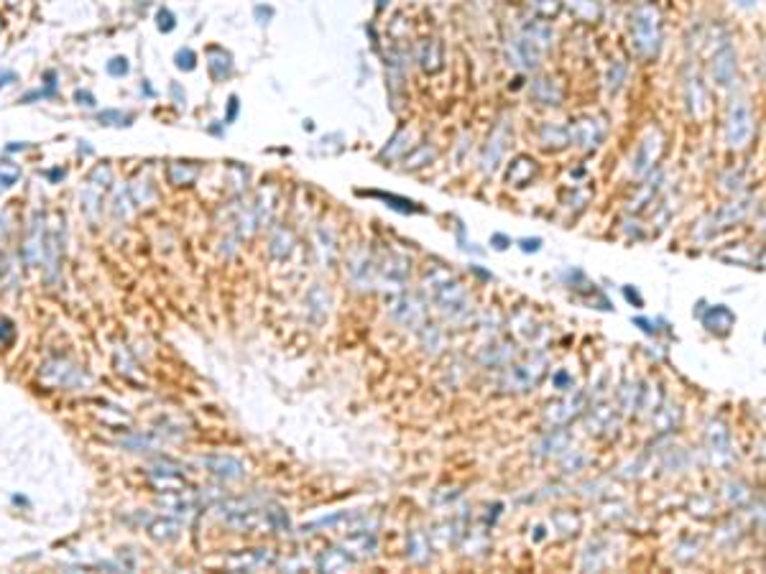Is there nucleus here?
Segmentation results:
<instances>
[{"label": "nucleus", "instance_id": "aec40b11", "mask_svg": "<svg viewBox=\"0 0 766 574\" xmlns=\"http://www.w3.org/2000/svg\"><path fill=\"white\" fill-rule=\"evenodd\" d=\"M618 399H621V408L626 414H636L641 411V399H644V386L634 380V383H623L621 390H618Z\"/></svg>", "mask_w": 766, "mask_h": 574}, {"label": "nucleus", "instance_id": "ea45409f", "mask_svg": "<svg viewBox=\"0 0 766 574\" xmlns=\"http://www.w3.org/2000/svg\"><path fill=\"white\" fill-rule=\"evenodd\" d=\"M684 462H687V454H684L682 449H669L667 457H664V467H667L669 473H674V470H682Z\"/></svg>", "mask_w": 766, "mask_h": 574}, {"label": "nucleus", "instance_id": "dca6fc26", "mask_svg": "<svg viewBox=\"0 0 766 574\" xmlns=\"http://www.w3.org/2000/svg\"><path fill=\"white\" fill-rule=\"evenodd\" d=\"M713 75H715L718 84H723V87L733 82V77H736V54H733V49H730L728 44H726V47L715 54V62H713Z\"/></svg>", "mask_w": 766, "mask_h": 574}, {"label": "nucleus", "instance_id": "58836bf2", "mask_svg": "<svg viewBox=\"0 0 766 574\" xmlns=\"http://www.w3.org/2000/svg\"><path fill=\"white\" fill-rule=\"evenodd\" d=\"M371 197H378V199H386V202H393L391 207H396V210H401V212H419V207H414V202H409V199H401V197L381 195V192H371Z\"/></svg>", "mask_w": 766, "mask_h": 574}, {"label": "nucleus", "instance_id": "e433bc0d", "mask_svg": "<svg viewBox=\"0 0 766 574\" xmlns=\"http://www.w3.org/2000/svg\"><path fill=\"white\" fill-rule=\"evenodd\" d=\"M266 526L273 528V531H289V519H286V510H281V508L266 510Z\"/></svg>", "mask_w": 766, "mask_h": 574}, {"label": "nucleus", "instance_id": "8fccbe9b", "mask_svg": "<svg viewBox=\"0 0 766 574\" xmlns=\"http://www.w3.org/2000/svg\"><path fill=\"white\" fill-rule=\"evenodd\" d=\"M235 115H238V97H230V110H227V118H225V123H233Z\"/></svg>", "mask_w": 766, "mask_h": 574}, {"label": "nucleus", "instance_id": "864d4df0", "mask_svg": "<svg viewBox=\"0 0 766 574\" xmlns=\"http://www.w3.org/2000/svg\"><path fill=\"white\" fill-rule=\"evenodd\" d=\"M64 174H66L64 169H54V171H51L49 176H51V179H64Z\"/></svg>", "mask_w": 766, "mask_h": 574}, {"label": "nucleus", "instance_id": "9d476101", "mask_svg": "<svg viewBox=\"0 0 766 574\" xmlns=\"http://www.w3.org/2000/svg\"><path fill=\"white\" fill-rule=\"evenodd\" d=\"M358 559L347 549H325L317 556V569L319 572H345L356 564Z\"/></svg>", "mask_w": 766, "mask_h": 574}, {"label": "nucleus", "instance_id": "bb28decb", "mask_svg": "<svg viewBox=\"0 0 766 574\" xmlns=\"http://www.w3.org/2000/svg\"><path fill=\"white\" fill-rule=\"evenodd\" d=\"M419 340H421V347L427 352H432V355H437V352L442 350V342H445L442 329H439L437 325H430V322H424V325L419 327Z\"/></svg>", "mask_w": 766, "mask_h": 574}, {"label": "nucleus", "instance_id": "49530a36", "mask_svg": "<svg viewBox=\"0 0 766 574\" xmlns=\"http://www.w3.org/2000/svg\"><path fill=\"white\" fill-rule=\"evenodd\" d=\"M13 82H18V75L13 69H0V90L3 87H10Z\"/></svg>", "mask_w": 766, "mask_h": 574}, {"label": "nucleus", "instance_id": "7ed1b4c3", "mask_svg": "<svg viewBox=\"0 0 766 574\" xmlns=\"http://www.w3.org/2000/svg\"><path fill=\"white\" fill-rule=\"evenodd\" d=\"M705 445H708V457L715 467H728L736 460L733 452V442H730L728 426L723 424L720 419H711L708 429H705Z\"/></svg>", "mask_w": 766, "mask_h": 574}, {"label": "nucleus", "instance_id": "37998d69", "mask_svg": "<svg viewBox=\"0 0 766 574\" xmlns=\"http://www.w3.org/2000/svg\"><path fill=\"white\" fill-rule=\"evenodd\" d=\"M623 75H626V64H613V69H610V75H608V90L610 92H618L621 90V84H623Z\"/></svg>", "mask_w": 766, "mask_h": 574}, {"label": "nucleus", "instance_id": "de8ad7c7", "mask_svg": "<svg viewBox=\"0 0 766 574\" xmlns=\"http://www.w3.org/2000/svg\"><path fill=\"white\" fill-rule=\"evenodd\" d=\"M634 325H636V327H641V329H644L646 334H656V327H652V325H654L652 319H644V316H636V319H634Z\"/></svg>", "mask_w": 766, "mask_h": 574}, {"label": "nucleus", "instance_id": "3c124183", "mask_svg": "<svg viewBox=\"0 0 766 574\" xmlns=\"http://www.w3.org/2000/svg\"><path fill=\"white\" fill-rule=\"evenodd\" d=\"M539 245H542V240L539 238H534V240H521V248L529 253V250H539Z\"/></svg>", "mask_w": 766, "mask_h": 574}, {"label": "nucleus", "instance_id": "c03bdc74", "mask_svg": "<svg viewBox=\"0 0 766 574\" xmlns=\"http://www.w3.org/2000/svg\"><path fill=\"white\" fill-rule=\"evenodd\" d=\"M75 100L79 102V105H84V108H95V95L90 92V90H77Z\"/></svg>", "mask_w": 766, "mask_h": 574}, {"label": "nucleus", "instance_id": "4c0bfd02", "mask_svg": "<svg viewBox=\"0 0 766 574\" xmlns=\"http://www.w3.org/2000/svg\"><path fill=\"white\" fill-rule=\"evenodd\" d=\"M105 72L110 77H125L128 72H131V64H128V59L125 56H112L110 62L105 64Z\"/></svg>", "mask_w": 766, "mask_h": 574}, {"label": "nucleus", "instance_id": "79ce46f5", "mask_svg": "<svg viewBox=\"0 0 766 574\" xmlns=\"http://www.w3.org/2000/svg\"><path fill=\"white\" fill-rule=\"evenodd\" d=\"M156 26H159L161 34H171L174 28H177V18H174V13L169 8H161L159 13H156Z\"/></svg>", "mask_w": 766, "mask_h": 574}, {"label": "nucleus", "instance_id": "f8f14e48", "mask_svg": "<svg viewBox=\"0 0 766 574\" xmlns=\"http://www.w3.org/2000/svg\"><path fill=\"white\" fill-rule=\"evenodd\" d=\"M202 464H205L210 473H215L217 477H225V480H238V477H243V473H245L240 460H235V457H223V454H217V457H205Z\"/></svg>", "mask_w": 766, "mask_h": 574}, {"label": "nucleus", "instance_id": "2eb2a0df", "mask_svg": "<svg viewBox=\"0 0 766 574\" xmlns=\"http://www.w3.org/2000/svg\"><path fill=\"white\" fill-rule=\"evenodd\" d=\"M516 358V347L511 342H498V345H488L480 352V362L486 368H504L508 362Z\"/></svg>", "mask_w": 766, "mask_h": 574}, {"label": "nucleus", "instance_id": "6ab92c4d", "mask_svg": "<svg viewBox=\"0 0 766 574\" xmlns=\"http://www.w3.org/2000/svg\"><path fill=\"white\" fill-rule=\"evenodd\" d=\"M430 536L424 534V531H411L409 534V544H406V556H409L411 562H417V564H424L427 559H430Z\"/></svg>", "mask_w": 766, "mask_h": 574}, {"label": "nucleus", "instance_id": "4be33fe9", "mask_svg": "<svg viewBox=\"0 0 766 574\" xmlns=\"http://www.w3.org/2000/svg\"><path fill=\"white\" fill-rule=\"evenodd\" d=\"M273 562V554L269 549H253V551H245L238 559H230V564L238 566V569H253V566H266Z\"/></svg>", "mask_w": 766, "mask_h": 574}, {"label": "nucleus", "instance_id": "ddd939ff", "mask_svg": "<svg viewBox=\"0 0 766 574\" xmlns=\"http://www.w3.org/2000/svg\"><path fill=\"white\" fill-rule=\"evenodd\" d=\"M44 220L38 223V217L31 223V227H28V235H26V242H23V258H26L28 266H36L38 260H41V255H44Z\"/></svg>", "mask_w": 766, "mask_h": 574}, {"label": "nucleus", "instance_id": "09e8293b", "mask_svg": "<svg viewBox=\"0 0 766 574\" xmlns=\"http://www.w3.org/2000/svg\"><path fill=\"white\" fill-rule=\"evenodd\" d=\"M623 294H626V299L628 301H631V304H636V309H641V306H644V299L639 297V294H636V291H631V288H623Z\"/></svg>", "mask_w": 766, "mask_h": 574}, {"label": "nucleus", "instance_id": "f257e3e1", "mask_svg": "<svg viewBox=\"0 0 766 574\" xmlns=\"http://www.w3.org/2000/svg\"><path fill=\"white\" fill-rule=\"evenodd\" d=\"M427 288H430L432 299L437 304L439 314L445 316L452 325H462L473 314V306L467 299L465 288L460 286L455 278H449V273L434 269L432 273H427Z\"/></svg>", "mask_w": 766, "mask_h": 574}, {"label": "nucleus", "instance_id": "9b49d317", "mask_svg": "<svg viewBox=\"0 0 766 574\" xmlns=\"http://www.w3.org/2000/svg\"><path fill=\"white\" fill-rule=\"evenodd\" d=\"M700 319H702V325L715 334H728L730 327L736 325V314L730 312L728 306H723V304L711 306L705 314H700Z\"/></svg>", "mask_w": 766, "mask_h": 574}, {"label": "nucleus", "instance_id": "39448f33", "mask_svg": "<svg viewBox=\"0 0 766 574\" xmlns=\"http://www.w3.org/2000/svg\"><path fill=\"white\" fill-rule=\"evenodd\" d=\"M388 314L396 325L409 327V329H419L427 322V304L414 294H404V297L393 299Z\"/></svg>", "mask_w": 766, "mask_h": 574}, {"label": "nucleus", "instance_id": "2f4dec72", "mask_svg": "<svg viewBox=\"0 0 766 574\" xmlns=\"http://www.w3.org/2000/svg\"><path fill=\"white\" fill-rule=\"evenodd\" d=\"M353 516H356V513H350V510H340V513H332V516H322V519L307 523V526H304V534H307V531H314V528H335V526H340V523H350Z\"/></svg>", "mask_w": 766, "mask_h": 574}, {"label": "nucleus", "instance_id": "7c9ffc66", "mask_svg": "<svg viewBox=\"0 0 766 574\" xmlns=\"http://www.w3.org/2000/svg\"><path fill=\"white\" fill-rule=\"evenodd\" d=\"M554 140V149H562L572 140L570 128H562V125H544L542 128V143L549 149V143Z\"/></svg>", "mask_w": 766, "mask_h": 574}, {"label": "nucleus", "instance_id": "0eeeda50", "mask_svg": "<svg viewBox=\"0 0 766 574\" xmlns=\"http://www.w3.org/2000/svg\"><path fill=\"white\" fill-rule=\"evenodd\" d=\"M585 393H575V396H567L562 401H554L549 406L544 408V419L549 421L552 426H567L572 419H578L582 411H585Z\"/></svg>", "mask_w": 766, "mask_h": 574}, {"label": "nucleus", "instance_id": "473e14b6", "mask_svg": "<svg viewBox=\"0 0 766 574\" xmlns=\"http://www.w3.org/2000/svg\"><path fill=\"white\" fill-rule=\"evenodd\" d=\"M723 492H726V498H728L730 506H739V508H741V506H746L748 500H751V490H748V488L741 480L728 482Z\"/></svg>", "mask_w": 766, "mask_h": 574}, {"label": "nucleus", "instance_id": "a878e982", "mask_svg": "<svg viewBox=\"0 0 766 574\" xmlns=\"http://www.w3.org/2000/svg\"><path fill=\"white\" fill-rule=\"evenodd\" d=\"M539 56H542V49L536 47L532 38H521V41H516V59H519V64L521 66L534 69V66L539 64Z\"/></svg>", "mask_w": 766, "mask_h": 574}, {"label": "nucleus", "instance_id": "f704fd0d", "mask_svg": "<svg viewBox=\"0 0 766 574\" xmlns=\"http://www.w3.org/2000/svg\"><path fill=\"white\" fill-rule=\"evenodd\" d=\"M21 179V166L13 161H0V186H13Z\"/></svg>", "mask_w": 766, "mask_h": 574}, {"label": "nucleus", "instance_id": "f03ea898", "mask_svg": "<svg viewBox=\"0 0 766 574\" xmlns=\"http://www.w3.org/2000/svg\"><path fill=\"white\" fill-rule=\"evenodd\" d=\"M547 373V355L542 352H532L523 362H516V365H508L501 378V388L506 393H526V390H534L539 386V380L544 378Z\"/></svg>", "mask_w": 766, "mask_h": 574}, {"label": "nucleus", "instance_id": "c756f323", "mask_svg": "<svg viewBox=\"0 0 766 574\" xmlns=\"http://www.w3.org/2000/svg\"><path fill=\"white\" fill-rule=\"evenodd\" d=\"M534 97L539 102H544V105H560V87L557 84H552L549 79H539V82H534Z\"/></svg>", "mask_w": 766, "mask_h": 574}, {"label": "nucleus", "instance_id": "603ef678", "mask_svg": "<svg viewBox=\"0 0 766 574\" xmlns=\"http://www.w3.org/2000/svg\"><path fill=\"white\" fill-rule=\"evenodd\" d=\"M506 242H508V238H504V235H493V245L498 250H504L506 248Z\"/></svg>", "mask_w": 766, "mask_h": 574}, {"label": "nucleus", "instance_id": "1a4fd4ad", "mask_svg": "<svg viewBox=\"0 0 766 574\" xmlns=\"http://www.w3.org/2000/svg\"><path fill=\"white\" fill-rule=\"evenodd\" d=\"M616 429H618L616 408L608 406V403H595V406L590 408V414H588V432L590 434L610 436V434H616Z\"/></svg>", "mask_w": 766, "mask_h": 574}, {"label": "nucleus", "instance_id": "cd10ccee", "mask_svg": "<svg viewBox=\"0 0 766 574\" xmlns=\"http://www.w3.org/2000/svg\"><path fill=\"white\" fill-rule=\"evenodd\" d=\"M504 138H506V133H504V125H501V128L495 130L493 140H488L491 146H488V149H486V158H483V169H486V171H491V174H493V171H495V166H498V158H501V153H504V146H506Z\"/></svg>", "mask_w": 766, "mask_h": 574}, {"label": "nucleus", "instance_id": "a211bd4d", "mask_svg": "<svg viewBox=\"0 0 766 574\" xmlns=\"http://www.w3.org/2000/svg\"><path fill=\"white\" fill-rule=\"evenodd\" d=\"M656 149H659V136L652 133V136H649V138L639 146V151H636V156H634V174L636 176H641L646 169L654 164Z\"/></svg>", "mask_w": 766, "mask_h": 574}, {"label": "nucleus", "instance_id": "412c9836", "mask_svg": "<svg viewBox=\"0 0 766 574\" xmlns=\"http://www.w3.org/2000/svg\"><path fill=\"white\" fill-rule=\"evenodd\" d=\"M307 304H309V314H312L314 322H322V319L330 314V294L322 286H314L309 291Z\"/></svg>", "mask_w": 766, "mask_h": 574}, {"label": "nucleus", "instance_id": "c85d7f7f", "mask_svg": "<svg viewBox=\"0 0 766 574\" xmlns=\"http://www.w3.org/2000/svg\"><path fill=\"white\" fill-rule=\"evenodd\" d=\"M552 523H554V528L560 531L562 536H575L580 528V519L572 510H557V513L552 516Z\"/></svg>", "mask_w": 766, "mask_h": 574}, {"label": "nucleus", "instance_id": "b1692460", "mask_svg": "<svg viewBox=\"0 0 766 574\" xmlns=\"http://www.w3.org/2000/svg\"><path fill=\"white\" fill-rule=\"evenodd\" d=\"M207 66H210V72H212L215 79H225V77L233 75L230 54L223 51V49H210V62H207Z\"/></svg>", "mask_w": 766, "mask_h": 574}, {"label": "nucleus", "instance_id": "20e7f679", "mask_svg": "<svg viewBox=\"0 0 766 574\" xmlns=\"http://www.w3.org/2000/svg\"><path fill=\"white\" fill-rule=\"evenodd\" d=\"M634 47L639 49V54L646 56L656 54L659 49V23L652 8H641L634 16Z\"/></svg>", "mask_w": 766, "mask_h": 574}, {"label": "nucleus", "instance_id": "4468645a", "mask_svg": "<svg viewBox=\"0 0 766 574\" xmlns=\"http://www.w3.org/2000/svg\"><path fill=\"white\" fill-rule=\"evenodd\" d=\"M345 549L356 559H365V556H373L378 551V538H375L373 531H356L345 541Z\"/></svg>", "mask_w": 766, "mask_h": 574}, {"label": "nucleus", "instance_id": "c9c22d12", "mask_svg": "<svg viewBox=\"0 0 766 574\" xmlns=\"http://www.w3.org/2000/svg\"><path fill=\"white\" fill-rule=\"evenodd\" d=\"M97 121L105 123V125H131L133 115L131 112H121V110H105L97 115Z\"/></svg>", "mask_w": 766, "mask_h": 574}, {"label": "nucleus", "instance_id": "6e6552de", "mask_svg": "<svg viewBox=\"0 0 766 574\" xmlns=\"http://www.w3.org/2000/svg\"><path fill=\"white\" fill-rule=\"evenodd\" d=\"M572 436L565 426H554L549 432L539 436V442L534 445V457H560L570 449Z\"/></svg>", "mask_w": 766, "mask_h": 574}, {"label": "nucleus", "instance_id": "393cba45", "mask_svg": "<svg viewBox=\"0 0 766 574\" xmlns=\"http://www.w3.org/2000/svg\"><path fill=\"white\" fill-rule=\"evenodd\" d=\"M652 416H654V426H656V432H662V434H667V432H674V429H677V424H680V408L677 406H669V403H667V406H659L654 411V414H652Z\"/></svg>", "mask_w": 766, "mask_h": 574}, {"label": "nucleus", "instance_id": "f3484780", "mask_svg": "<svg viewBox=\"0 0 766 574\" xmlns=\"http://www.w3.org/2000/svg\"><path fill=\"white\" fill-rule=\"evenodd\" d=\"M603 130L606 128L598 121H580L575 128H570V136L572 140L582 143V149H595L603 138Z\"/></svg>", "mask_w": 766, "mask_h": 574}, {"label": "nucleus", "instance_id": "a19ab883", "mask_svg": "<svg viewBox=\"0 0 766 574\" xmlns=\"http://www.w3.org/2000/svg\"><path fill=\"white\" fill-rule=\"evenodd\" d=\"M174 62H177L179 69H184V72H192L197 66V54L192 51V49H179L177 56H174Z\"/></svg>", "mask_w": 766, "mask_h": 574}, {"label": "nucleus", "instance_id": "72a5a7b5", "mask_svg": "<svg viewBox=\"0 0 766 574\" xmlns=\"http://www.w3.org/2000/svg\"><path fill=\"white\" fill-rule=\"evenodd\" d=\"M419 62H421V66H424L427 72H437L439 66H442V54H439V44H434V51H430V41H427V44H421Z\"/></svg>", "mask_w": 766, "mask_h": 574}, {"label": "nucleus", "instance_id": "a18cd8bd", "mask_svg": "<svg viewBox=\"0 0 766 574\" xmlns=\"http://www.w3.org/2000/svg\"><path fill=\"white\" fill-rule=\"evenodd\" d=\"M554 386H557V388H562V390H570L572 388V378L567 375V371L554 373Z\"/></svg>", "mask_w": 766, "mask_h": 574}, {"label": "nucleus", "instance_id": "423d86ee", "mask_svg": "<svg viewBox=\"0 0 766 574\" xmlns=\"http://www.w3.org/2000/svg\"><path fill=\"white\" fill-rule=\"evenodd\" d=\"M754 133V115L743 100H736L728 115V143L733 149H743Z\"/></svg>", "mask_w": 766, "mask_h": 574}, {"label": "nucleus", "instance_id": "5701e85b", "mask_svg": "<svg viewBox=\"0 0 766 574\" xmlns=\"http://www.w3.org/2000/svg\"><path fill=\"white\" fill-rule=\"evenodd\" d=\"M606 541H593V544H588V549L582 551V569L585 572H598V569H603L606 566Z\"/></svg>", "mask_w": 766, "mask_h": 574}]
</instances>
